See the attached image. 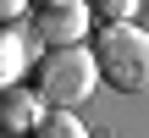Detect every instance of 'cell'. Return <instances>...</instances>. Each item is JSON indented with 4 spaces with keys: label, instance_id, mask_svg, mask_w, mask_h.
Instances as JSON below:
<instances>
[{
    "label": "cell",
    "instance_id": "1",
    "mask_svg": "<svg viewBox=\"0 0 149 138\" xmlns=\"http://www.w3.org/2000/svg\"><path fill=\"white\" fill-rule=\"evenodd\" d=\"M94 66L111 89L122 94H149V33L133 28V17L105 22L94 39Z\"/></svg>",
    "mask_w": 149,
    "mask_h": 138
},
{
    "label": "cell",
    "instance_id": "4",
    "mask_svg": "<svg viewBox=\"0 0 149 138\" xmlns=\"http://www.w3.org/2000/svg\"><path fill=\"white\" fill-rule=\"evenodd\" d=\"M44 111H50V105L39 100V89H33V94H22V89H11V83H6V94H0V133H22V138H28V127H33Z\"/></svg>",
    "mask_w": 149,
    "mask_h": 138
},
{
    "label": "cell",
    "instance_id": "2",
    "mask_svg": "<svg viewBox=\"0 0 149 138\" xmlns=\"http://www.w3.org/2000/svg\"><path fill=\"white\" fill-rule=\"evenodd\" d=\"M94 89H100L94 50H83V44H55V50L39 61V100H44L50 111H77Z\"/></svg>",
    "mask_w": 149,
    "mask_h": 138
},
{
    "label": "cell",
    "instance_id": "3",
    "mask_svg": "<svg viewBox=\"0 0 149 138\" xmlns=\"http://www.w3.org/2000/svg\"><path fill=\"white\" fill-rule=\"evenodd\" d=\"M88 22H94V6L88 0H39L33 6V39L39 44H83L88 39Z\"/></svg>",
    "mask_w": 149,
    "mask_h": 138
},
{
    "label": "cell",
    "instance_id": "5",
    "mask_svg": "<svg viewBox=\"0 0 149 138\" xmlns=\"http://www.w3.org/2000/svg\"><path fill=\"white\" fill-rule=\"evenodd\" d=\"M22 66H28V33H17V22H6L0 28V89L17 83Z\"/></svg>",
    "mask_w": 149,
    "mask_h": 138
},
{
    "label": "cell",
    "instance_id": "8",
    "mask_svg": "<svg viewBox=\"0 0 149 138\" xmlns=\"http://www.w3.org/2000/svg\"><path fill=\"white\" fill-rule=\"evenodd\" d=\"M28 6H33V0H0V28H6V22H22Z\"/></svg>",
    "mask_w": 149,
    "mask_h": 138
},
{
    "label": "cell",
    "instance_id": "6",
    "mask_svg": "<svg viewBox=\"0 0 149 138\" xmlns=\"http://www.w3.org/2000/svg\"><path fill=\"white\" fill-rule=\"evenodd\" d=\"M28 138H88V127H83L72 111H44V116L28 127Z\"/></svg>",
    "mask_w": 149,
    "mask_h": 138
},
{
    "label": "cell",
    "instance_id": "7",
    "mask_svg": "<svg viewBox=\"0 0 149 138\" xmlns=\"http://www.w3.org/2000/svg\"><path fill=\"white\" fill-rule=\"evenodd\" d=\"M88 6H94L105 22H122V17H133V11H138V0H88Z\"/></svg>",
    "mask_w": 149,
    "mask_h": 138
}]
</instances>
